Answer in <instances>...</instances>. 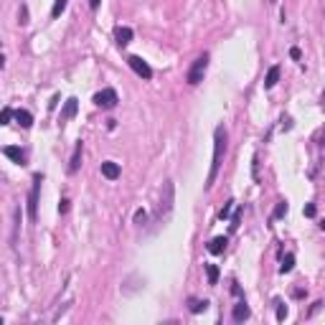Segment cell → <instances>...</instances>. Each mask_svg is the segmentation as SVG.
I'll return each mask as SVG.
<instances>
[{"label": "cell", "mask_w": 325, "mask_h": 325, "mask_svg": "<svg viewBox=\"0 0 325 325\" xmlns=\"http://www.w3.org/2000/svg\"><path fill=\"white\" fill-rule=\"evenodd\" d=\"M145 221H148V214H145L142 208H137L135 211V223H145Z\"/></svg>", "instance_id": "23"}, {"label": "cell", "mask_w": 325, "mask_h": 325, "mask_svg": "<svg viewBox=\"0 0 325 325\" xmlns=\"http://www.w3.org/2000/svg\"><path fill=\"white\" fill-rule=\"evenodd\" d=\"M41 173L33 175V186H31V193H28V219L31 221H36L38 216V193H41Z\"/></svg>", "instance_id": "3"}, {"label": "cell", "mask_w": 325, "mask_h": 325, "mask_svg": "<svg viewBox=\"0 0 325 325\" xmlns=\"http://www.w3.org/2000/svg\"><path fill=\"white\" fill-rule=\"evenodd\" d=\"M226 244H229V239H226V237H214V239L208 241L206 249H208L211 254H221L223 249H226Z\"/></svg>", "instance_id": "11"}, {"label": "cell", "mask_w": 325, "mask_h": 325, "mask_svg": "<svg viewBox=\"0 0 325 325\" xmlns=\"http://www.w3.org/2000/svg\"><path fill=\"white\" fill-rule=\"evenodd\" d=\"M79 165H82V140L76 142L74 155H71V160H69V173H76V171H79Z\"/></svg>", "instance_id": "13"}, {"label": "cell", "mask_w": 325, "mask_h": 325, "mask_svg": "<svg viewBox=\"0 0 325 325\" xmlns=\"http://www.w3.org/2000/svg\"><path fill=\"white\" fill-rule=\"evenodd\" d=\"M290 56H292V59H300V49L292 46V49H290Z\"/></svg>", "instance_id": "28"}, {"label": "cell", "mask_w": 325, "mask_h": 325, "mask_svg": "<svg viewBox=\"0 0 325 325\" xmlns=\"http://www.w3.org/2000/svg\"><path fill=\"white\" fill-rule=\"evenodd\" d=\"M120 165L115 163V160H104L102 163V175L107 178V181H117V178H120Z\"/></svg>", "instance_id": "9"}, {"label": "cell", "mask_w": 325, "mask_h": 325, "mask_svg": "<svg viewBox=\"0 0 325 325\" xmlns=\"http://www.w3.org/2000/svg\"><path fill=\"white\" fill-rule=\"evenodd\" d=\"M279 82V66H270V71L264 76V89H272Z\"/></svg>", "instance_id": "14"}, {"label": "cell", "mask_w": 325, "mask_h": 325, "mask_svg": "<svg viewBox=\"0 0 325 325\" xmlns=\"http://www.w3.org/2000/svg\"><path fill=\"white\" fill-rule=\"evenodd\" d=\"M117 102H120V97H117V92L112 86H107V89H102V92L94 94V104L102 107V109H115Z\"/></svg>", "instance_id": "4"}, {"label": "cell", "mask_w": 325, "mask_h": 325, "mask_svg": "<svg viewBox=\"0 0 325 325\" xmlns=\"http://www.w3.org/2000/svg\"><path fill=\"white\" fill-rule=\"evenodd\" d=\"M292 267H295V254H285L282 264H279V272L287 274V272H292Z\"/></svg>", "instance_id": "17"}, {"label": "cell", "mask_w": 325, "mask_h": 325, "mask_svg": "<svg viewBox=\"0 0 325 325\" xmlns=\"http://www.w3.org/2000/svg\"><path fill=\"white\" fill-rule=\"evenodd\" d=\"M115 41H117V46H127V43L132 41V28L120 26V28L115 31Z\"/></svg>", "instance_id": "10"}, {"label": "cell", "mask_w": 325, "mask_h": 325, "mask_svg": "<svg viewBox=\"0 0 325 325\" xmlns=\"http://www.w3.org/2000/svg\"><path fill=\"white\" fill-rule=\"evenodd\" d=\"M127 64H130V69L135 71L140 79H153V69H150V64L148 61H142L140 56H127Z\"/></svg>", "instance_id": "5"}, {"label": "cell", "mask_w": 325, "mask_h": 325, "mask_svg": "<svg viewBox=\"0 0 325 325\" xmlns=\"http://www.w3.org/2000/svg\"><path fill=\"white\" fill-rule=\"evenodd\" d=\"M69 211V198H61V204H59V214H66Z\"/></svg>", "instance_id": "26"}, {"label": "cell", "mask_w": 325, "mask_h": 325, "mask_svg": "<svg viewBox=\"0 0 325 325\" xmlns=\"http://www.w3.org/2000/svg\"><path fill=\"white\" fill-rule=\"evenodd\" d=\"M305 216H310V219L315 216V206H312V204H308V206H305Z\"/></svg>", "instance_id": "27"}, {"label": "cell", "mask_w": 325, "mask_h": 325, "mask_svg": "<svg viewBox=\"0 0 325 325\" xmlns=\"http://www.w3.org/2000/svg\"><path fill=\"white\" fill-rule=\"evenodd\" d=\"M223 153H226V127L219 125L214 130V160H211V171H208V178H206V190L214 188V183H216V175L221 171Z\"/></svg>", "instance_id": "1"}, {"label": "cell", "mask_w": 325, "mask_h": 325, "mask_svg": "<svg viewBox=\"0 0 325 325\" xmlns=\"http://www.w3.org/2000/svg\"><path fill=\"white\" fill-rule=\"evenodd\" d=\"M16 117V109H10V107H5L3 109V115H0V125H10V120Z\"/></svg>", "instance_id": "21"}, {"label": "cell", "mask_w": 325, "mask_h": 325, "mask_svg": "<svg viewBox=\"0 0 325 325\" xmlns=\"http://www.w3.org/2000/svg\"><path fill=\"white\" fill-rule=\"evenodd\" d=\"M206 277H208V285H216L219 282V267L216 264H206Z\"/></svg>", "instance_id": "19"}, {"label": "cell", "mask_w": 325, "mask_h": 325, "mask_svg": "<svg viewBox=\"0 0 325 325\" xmlns=\"http://www.w3.org/2000/svg\"><path fill=\"white\" fill-rule=\"evenodd\" d=\"M231 208H234V201H229V204H226V206H223V208H221V214H219V216H221V219H229V214H231Z\"/></svg>", "instance_id": "24"}, {"label": "cell", "mask_w": 325, "mask_h": 325, "mask_svg": "<svg viewBox=\"0 0 325 325\" xmlns=\"http://www.w3.org/2000/svg\"><path fill=\"white\" fill-rule=\"evenodd\" d=\"M320 229H323V231H325V219H323V221H320Z\"/></svg>", "instance_id": "30"}, {"label": "cell", "mask_w": 325, "mask_h": 325, "mask_svg": "<svg viewBox=\"0 0 325 325\" xmlns=\"http://www.w3.org/2000/svg\"><path fill=\"white\" fill-rule=\"evenodd\" d=\"M66 5H69V0H53V8H51V18H59L64 10H66Z\"/></svg>", "instance_id": "18"}, {"label": "cell", "mask_w": 325, "mask_h": 325, "mask_svg": "<svg viewBox=\"0 0 325 325\" xmlns=\"http://www.w3.org/2000/svg\"><path fill=\"white\" fill-rule=\"evenodd\" d=\"M249 315H252V310H249V305H246L244 300H239L237 305H234V310H231L234 323H244V320H249Z\"/></svg>", "instance_id": "7"}, {"label": "cell", "mask_w": 325, "mask_h": 325, "mask_svg": "<svg viewBox=\"0 0 325 325\" xmlns=\"http://www.w3.org/2000/svg\"><path fill=\"white\" fill-rule=\"evenodd\" d=\"M171 208H173V181H165L163 183V196H160L158 216L163 219V214H171Z\"/></svg>", "instance_id": "6"}, {"label": "cell", "mask_w": 325, "mask_h": 325, "mask_svg": "<svg viewBox=\"0 0 325 325\" xmlns=\"http://www.w3.org/2000/svg\"><path fill=\"white\" fill-rule=\"evenodd\" d=\"M208 308V300H196V297H190L188 300V310L193 312V315H198V312H204Z\"/></svg>", "instance_id": "16"}, {"label": "cell", "mask_w": 325, "mask_h": 325, "mask_svg": "<svg viewBox=\"0 0 325 325\" xmlns=\"http://www.w3.org/2000/svg\"><path fill=\"white\" fill-rule=\"evenodd\" d=\"M18 18H20V26L28 23V8H26V5H20V16H18Z\"/></svg>", "instance_id": "25"}, {"label": "cell", "mask_w": 325, "mask_h": 325, "mask_svg": "<svg viewBox=\"0 0 325 325\" xmlns=\"http://www.w3.org/2000/svg\"><path fill=\"white\" fill-rule=\"evenodd\" d=\"M3 155H5V158H10L13 163H18V165L26 163V153L20 150V148H16V145H5V148H3Z\"/></svg>", "instance_id": "8"}, {"label": "cell", "mask_w": 325, "mask_h": 325, "mask_svg": "<svg viewBox=\"0 0 325 325\" xmlns=\"http://www.w3.org/2000/svg\"><path fill=\"white\" fill-rule=\"evenodd\" d=\"M287 208H290L287 201H279V204L274 206V211H272V219H282V216L287 214Z\"/></svg>", "instance_id": "20"}, {"label": "cell", "mask_w": 325, "mask_h": 325, "mask_svg": "<svg viewBox=\"0 0 325 325\" xmlns=\"http://www.w3.org/2000/svg\"><path fill=\"white\" fill-rule=\"evenodd\" d=\"M285 318H287V308L282 302H277V320H285Z\"/></svg>", "instance_id": "22"}, {"label": "cell", "mask_w": 325, "mask_h": 325, "mask_svg": "<svg viewBox=\"0 0 325 325\" xmlns=\"http://www.w3.org/2000/svg\"><path fill=\"white\" fill-rule=\"evenodd\" d=\"M89 5H92V10H97V8H99V0H92Z\"/></svg>", "instance_id": "29"}, {"label": "cell", "mask_w": 325, "mask_h": 325, "mask_svg": "<svg viewBox=\"0 0 325 325\" xmlns=\"http://www.w3.org/2000/svg\"><path fill=\"white\" fill-rule=\"evenodd\" d=\"M206 69H208V53L196 56V61L190 64V69H188V74H186V82H188L190 86L201 84V82H204V76H206Z\"/></svg>", "instance_id": "2"}, {"label": "cell", "mask_w": 325, "mask_h": 325, "mask_svg": "<svg viewBox=\"0 0 325 325\" xmlns=\"http://www.w3.org/2000/svg\"><path fill=\"white\" fill-rule=\"evenodd\" d=\"M76 109H79V102L71 97V99H66V104H64V112H61V117L64 120H71L74 115H76Z\"/></svg>", "instance_id": "15"}, {"label": "cell", "mask_w": 325, "mask_h": 325, "mask_svg": "<svg viewBox=\"0 0 325 325\" xmlns=\"http://www.w3.org/2000/svg\"><path fill=\"white\" fill-rule=\"evenodd\" d=\"M16 122H18L23 130H28V127L33 125V115H31L28 109H16Z\"/></svg>", "instance_id": "12"}]
</instances>
